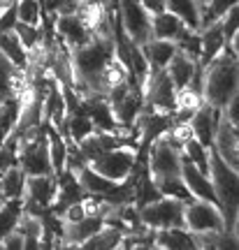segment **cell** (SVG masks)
I'll use <instances>...</instances> for the list:
<instances>
[{
  "label": "cell",
  "instance_id": "obj_8",
  "mask_svg": "<svg viewBox=\"0 0 239 250\" xmlns=\"http://www.w3.org/2000/svg\"><path fill=\"white\" fill-rule=\"evenodd\" d=\"M114 2V12L121 26H123L125 35L130 37V42L142 46L144 42L151 40V12L144 7L140 0H112Z\"/></svg>",
  "mask_w": 239,
  "mask_h": 250
},
{
  "label": "cell",
  "instance_id": "obj_13",
  "mask_svg": "<svg viewBox=\"0 0 239 250\" xmlns=\"http://www.w3.org/2000/svg\"><path fill=\"white\" fill-rule=\"evenodd\" d=\"M53 35L58 37V42H61L68 51H74V49H79V46L89 44L91 37H93V30H91L81 17L77 12H63V14H53Z\"/></svg>",
  "mask_w": 239,
  "mask_h": 250
},
{
  "label": "cell",
  "instance_id": "obj_32",
  "mask_svg": "<svg viewBox=\"0 0 239 250\" xmlns=\"http://www.w3.org/2000/svg\"><path fill=\"white\" fill-rule=\"evenodd\" d=\"M21 213H24V199H7L0 206V241L5 234H9L17 227Z\"/></svg>",
  "mask_w": 239,
  "mask_h": 250
},
{
  "label": "cell",
  "instance_id": "obj_20",
  "mask_svg": "<svg viewBox=\"0 0 239 250\" xmlns=\"http://www.w3.org/2000/svg\"><path fill=\"white\" fill-rule=\"evenodd\" d=\"M140 49H142L151 70H165L167 62L172 61V56L177 54V44L172 40H158V37H151Z\"/></svg>",
  "mask_w": 239,
  "mask_h": 250
},
{
  "label": "cell",
  "instance_id": "obj_3",
  "mask_svg": "<svg viewBox=\"0 0 239 250\" xmlns=\"http://www.w3.org/2000/svg\"><path fill=\"white\" fill-rule=\"evenodd\" d=\"M209 179H212L216 204L221 208L225 229L237 232V211H239V179L237 169L230 167L221 155L209 151Z\"/></svg>",
  "mask_w": 239,
  "mask_h": 250
},
{
  "label": "cell",
  "instance_id": "obj_37",
  "mask_svg": "<svg viewBox=\"0 0 239 250\" xmlns=\"http://www.w3.org/2000/svg\"><path fill=\"white\" fill-rule=\"evenodd\" d=\"M12 30L17 33V37L21 40V44L26 46L28 54H30V51H33V49H35V46L40 44V37H42V30H40V26H30V23L17 21Z\"/></svg>",
  "mask_w": 239,
  "mask_h": 250
},
{
  "label": "cell",
  "instance_id": "obj_15",
  "mask_svg": "<svg viewBox=\"0 0 239 250\" xmlns=\"http://www.w3.org/2000/svg\"><path fill=\"white\" fill-rule=\"evenodd\" d=\"M223 116V109H216L212 104L202 102L200 107L195 109L191 118H188V125H191V132L200 144H204L207 148H212L214 142V132H216V125Z\"/></svg>",
  "mask_w": 239,
  "mask_h": 250
},
{
  "label": "cell",
  "instance_id": "obj_4",
  "mask_svg": "<svg viewBox=\"0 0 239 250\" xmlns=\"http://www.w3.org/2000/svg\"><path fill=\"white\" fill-rule=\"evenodd\" d=\"M17 165L26 176H42L53 174L51 158H49V144H47V127L45 123L35 132L21 137L17 142Z\"/></svg>",
  "mask_w": 239,
  "mask_h": 250
},
{
  "label": "cell",
  "instance_id": "obj_27",
  "mask_svg": "<svg viewBox=\"0 0 239 250\" xmlns=\"http://www.w3.org/2000/svg\"><path fill=\"white\" fill-rule=\"evenodd\" d=\"M74 176H77V181H79V186L84 188V192H86V195L102 197V195H107L109 190H114L116 188V181L105 179L102 174H97L96 169H91L89 165H84Z\"/></svg>",
  "mask_w": 239,
  "mask_h": 250
},
{
  "label": "cell",
  "instance_id": "obj_22",
  "mask_svg": "<svg viewBox=\"0 0 239 250\" xmlns=\"http://www.w3.org/2000/svg\"><path fill=\"white\" fill-rule=\"evenodd\" d=\"M156 248L167 250H197L195 236L186 227H169V229H156Z\"/></svg>",
  "mask_w": 239,
  "mask_h": 250
},
{
  "label": "cell",
  "instance_id": "obj_43",
  "mask_svg": "<svg viewBox=\"0 0 239 250\" xmlns=\"http://www.w3.org/2000/svg\"><path fill=\"white\" fill-rule=\"evenodd\" d=\"M140 2L149 9L151 14H156V12H163V9H165V0H140Z\"/></svg>",
  "mask_w": 239,
  "mask_h": 250
},
{
  "label": "cell",
  "instance_id": "obj_46",
  "mask_svg": "<svg viewBox=\"0 0 239 250\" xmlns=\"http://www.w3.org/2000/svg\"><path fill=\"white\" fill-rule=\"evenodd\" d=\"M93 2H107V5H109V2H112V0H93Z\"/></svg>",
  "mask_w": 239,
  "mask_h": 250
},
{
  "label": "cell",
  "instance_id": "obj_36",
  "mask_svg": "<svg viewBox=\"0 0 239 250\" xmlns=\"http://www.w3.org/2000/svg\"><path fill=\"white\" fill-rule=\"evenodd\" d=\"M17 5V19L30 26H40L42 21V5L40 0H14Z\"/></svg>",
  "mask_w": 239,
  "mask_h": 250
},
{
  "label": "cell",
  "instance_id": "obj_24",
  "mask_svg": "<svg viewBox=\"0 0 239 250\" xmlns=\"http://www.w3.org/2000/svg\"><path fill=\"white\" fill-rule=\"evenodd\" d=\"M0 54L5 56L9 62H14L19 70L26 72L30 54L26 51V46L21 44V40L17 37L14 30H0Z\"/></svg>",
  "mask_w": 239,
  "mask_h": 250
},
{
  "label": "cell",
  "instance_id": "obj_11",
  "mask_svg": "<svg viewBox=\"0 0 239 250\" xmlns=\"http://www.w3.org/2000/svg\"><path fill=\"white\" fill-rule=\"evenodd\" d=\"M142 98L144 109L151 111H163V114H172L177 107V88L169 81L165 70H151L149 79L142 86Z\"/></svg>",
  "mask_w": 239,
  "mask_h": 250
},
{
  "label": "cell",
  "instance_id": "obj_25",
  "mask_svg": "<svg viewBox=\"0 0 239 250\" xmlns=\"http://www.w3.org/2000/svg\"><path fill=\"white\" fill-rule=\"evenodd\" d=\"M47 127V144H49V158H51V169L58 176L65 169V158H68V139L63 137L51 123L45 121Z\"/></svg>",
  "mask_w": 239,
  "mask_h": 250
},
{
  "label": "cell",
  "instance_id": "obj_21",
  "mask_svg": "<svg viewBox=\"0 0 239 250\" xmlns=\"http://www.w3.org/2000/svg\"><path fill=\"white\" fill-rule=\"evenodd\" d=\"M195 67H197V62L191 58V56H186L184 51H179L172 56V61L167 62V67H165V72H167L169 81L174 83V88L181 90L188 86V81L193 79L195 74Z\"/></svg>",
  "mask_w": 239,
  "mask_h": 250
},
{
  "label": "cell",
  "instance_id": "obj_35",
  "mask_svg": "<svg viewBox=\"0 0 239 250\" xmlns=\"http://www.w3.org/2000/svg\"><path fill=\"white\" fill-rule=\"evenodd\" d=\"M174 44H177L179 51H184V54L191 56L197 62V58H200V33L197 30L184 26L179 30V35L174 37Z\"/></svg>",
  "mask_w": 239,
  "mask_h": 250
},
{
  "label": "cell",
  "instance_id": "obj_34",
  "mask_svg": "<svg viewBox=\"0 0 239 250\" xmlns=\"http://www.w3.org/2000/svg\"><path fill=\"white\" fill-rule=\"evenodd\" d=\"M237 5V0H207V5L200 9V28L209 26L214 21H221L223 14Z\"/></svg>",
  "mask_w": 239,
  "mask_h": 250
},
{
  "label": "cell",
  "instance_id": "obj_17",
  "mask_svg": "<svg viewBox=\"0 0 239 250\" xmlns=\"http://www.w3.org/2000/svg\"><path fill=\"white\" fill-rule=\"evenodd\" d=\"M181 181H184V186L188 188V192H191L195 199H207V202H214V204H216V192H214L209 174H204V171L197 169L184 153H181Z\"/></svg>",
  "mask_w": 239,
  "mask_h": 250
},
{
  "label": "cell",
  "instance_id": "obj_44",
  "mask_svg": "<svg viewBox=\"0 0 239 250\" xmlns=\"http://www.w3.org/2000/svg\"><path fill=\"white\" fill-rule=\"evenodd\" d=\"M195 2H197V5H200V9H202L204 5H207V0H195Z\"/></svg>",
  "mask_w": 239,
  "mask_h": 250
},
{
  "label": "cell",
  "instance_id": "obj_26",
  "mask_svg": "<svg viewBox=\"0 0 239 250\" xmlns=\"http://www.w3.org/2000/svg\"><path fill=\"white\" fill-rule=\"evenodd\" d=\"M184 28L181 19L174 17L172 12L163 9V12H156L151 14V37H158V40H172L179 35V30Z\"/></svg>",
  "mask_w": 239,
  "mask_h": 250
},
{
  "label": "cell",
  "instance_id": "obj_19",
  "mask_svg": "<svg viewBox=\"0 0 239 250\" xmlns=\"http://www.w3.org/2000/svg\"><path fill=\"white\" fill-rule=\"evenodd\" d=\"M26 83H28L26 72L19 70L14 62H9L5 56L0 54V102L17 98Z\"/></svg>",
  "mask_w": 239,
  "mask_h": 250
},
{
  "label": "cell",
  "instance_id": "obj_14",
  "mask_svg": "<svg viewBox=\"0 0 239 250\" xmlns=\"http://www.w3.org/2000/svg\"><path fill=\"white\" fill-rule=\"evenodd\" d=\"M212 151L216 155H221L223 160L228 162L230 167L239 169V142H237V125H232L225 116H221L216 132H214Z\"/></svg>",
  "mask_w": 239,
  "mask_h": 250
},
{
  "label": "cell",
  "instance_id": "obj_9",
  "mask_svg": "<svg viewBox=\"0 0 239 250\" xmlns=\"http://www.w3.org/2000/svg\"><path fill=\"white\" fill-rule=\"evenodd\" d=\"M140 220L149 229H169L184 227V202L174 197H158L140 206Z\"/></svg>",
  "mask_w": 239,
  "mask_h": 250
},
{
  "label": "cell",
  "instance_id": "obj_5",
  "mask_svg": "<svg viewBox=\"0 0 239 250\" xmlns=\"http://www.w3.org/2000/svg\"><path fill=\"white\" fill-rule=\"evenodd\" d=\"M146 169L156 186L181 176V148L174 146L165 134L156 137L146 148Z\"/></svg>",
  "mask_w": 239,
  "mask_h": 250
},
{
  "label": "cell",
  "instance_id": "obj_10",
  "mask_svg": "<svg viewBox=\"0 0 239 250\" xmlns=\"http://www.w3.org/2000/svg\"><path fill=\"white\" fill-rule=\"evenodd\" d=\"M184 227L193 234L221 232L225 229V220L218 204L207 199H191L184 204Z\"/></svg>",
  "mask_w": 239,
  "mask_h": 250
},
{
  "label": "cell",
  "instance_id": "obj_38",
  "mask_svg": "<svg viewBox=\"0 0 239 250\" xmlns=\"http://www.w3.org/2000/svg\"><path fill=\"white\" fill-rule=\"evenodd\" d=\"M158 190H160V195H163V197H174V199H181L184 204H186V202H191V199H195V197L188 192V188L184 186L181 176L158 183Z\"/></svg>",
  "mask_w": 239,
  "mask_h": 250
},
{
  "label": "cell",
  "instance_id": "obj_12",
  "mask_svg": "<svg viewBox=\"0 0 239 250\" xmlns=\"http://www.w3.org/2000/svg\"><path fill=\"white\" fill-rule=\"evenodd\" d=\"M58 179L56 174H42V176H26V190H24V213L42 215L49 211L56 199Z\"/></svg>",
  "mask_w": 239,
  "mask_h": 250
},
{
  "label": "cell",
  "instance_id": "obj_45",
  "mask_svg": "<svg viewBox=\"0 0 239 250\" xmlns=\"http://www.w3.org/2000/svg\"><path fill=\"white\" fill-rule=\"evenodd\" d=\"M0 2H2V5H9V2H14V0H0Z\"/></svg>",
  "mask_w": 239,
  "mask_h": 250
},
{
  "label": "cell",
  "instance_id": "obj_18",
  "mask_svg": "<svg viewBox=\"0 0 239 250\" xmlns=\"http://www.w3.org/2000/svg\"><path fill=\"white\" fill-rule=\"evenodd\" d=\"M197 33H200V58H197V65H200V67H207V65L225 49L221 21H214L209 26L200 28Z\"/></svg>",
  "mask_w": 239,
  "mask_h": 250
},
{
  "label": "cell",
  "instance_id": "obj_16",
  "mask_svg": "<svg viewBox=\"0 0 239 250\" xmlns=\"http://www.w3.org/2000/svg\"><path fill=\"white\" fill-rule=\"evenodd\" d=\"M105 215L89 213L77 223H63V248H81V243L105 225Z\"/></svg>",
  "mask_w": 239,
  "mask_h": 250
},
{
  "label": "cell",
  "instance_id": "obj_41",
  "mask_svg": "<svg viewBox=\"0 0 239 250\" xmlns=\"http://www.w3.org/2000/svg\"><path fill=\"white\" fill-rule=\"evenodd\" d=\"M0 250H26L24 248V236H21V232H19L17 227H14L9 234L2 236V241H0Z\"/></svg>",
  "mask_w": 239,
  "mask_h": 250
},
{
  "label": "cell",
  "instance_id": "obj_29",
  "mask_svg": "<svg viewBox=\"0 0 239 250\" xmlns=\"http://www.w3.org/2000/svg\"><path fill=\"white\" fill-rule=\"evenodd\" d=\"M165 9L181 19V23L200 30V5L195 0H165Z\"/></svg>",
  "mask_w": 239,
  "mask_h": 250
},
{
  "label": "cell",
  "instance_id": "obj_33",
  "mask_svg": "<svg viewBox=\"0 0 239 250\" xmlns=\"http://www.w3.org/2000/svg\"><path fill=\"white\" fill-rule=\"evenodd\" d=\"M221 30L225 40V49L237 51V33H239V7H230L221 19Z\"/></svg>",
  "mask_w": 239,
  "mask_h": 250
},
{
  "label": "cell",
  "instance_id": "obj_31",
  "mask_svg": "<svg viewBox=\"0 0 239 250\" xmlns=\"http://www.w3.org/2000/svg\"><path fill=\"white\" fill-rule=\"evenodd\" d=\"M209 151H212V148H207V146L200 144L195 137H188L186 142L181 144V153L193 162L197 169L204 171V174H209Z\"/></svg>",
  "mask_w": 239,
  "mask_h": 250
},
{
  "label": "cell",
  "instance_id": "obj_40",
  "mask_svg": "<svg viewBox=\"0 0 239 250\" xmlns=\"http://www.w3.org/2000/svg\"><path fill=\"white\" fill-rule=\"evenodd\" d=\"M17 5L14 2H9L5 7L0 9V30H12L14 23H17Z\"/></svg>",
  "mask_w": 239,
  "mask_h": 250
},
{
  "label": "cell",
  "instance_id": "obj_42",
  "mask_svg": "<svg viewBox=\"0 0 239 250\" xmlns=\"http://www.w3.org/2000/svg\"><path fill=\"white\" fill-rule=\"evenodd\" d=\"M12 165H17V151H14L12 146H7V144H2V146H0V176H2Z\"/></svg>",
  "mask_w": 239,
  "mask_h": 250
},
{
  "label": "cell",
  "instance_id": "obj_2",
  "mask_svg": "<svg viewBox=\"0 0 239 250\" xmlns=\"http://www.w3.org/2000/svg\"><path fill=\"white\" fill-rule=\"evenodd\" d=\"M237 51L223 49L207 67H202V102L223 109L235 95H239Z\"/></svg>",
  "mask_w": 239,
  "mask_h": 250
},
{
  "label": "cell",
  "instance_id": "obj_28",
  "mask_svg": "<svg viewBox=\"0 0 239 250\" xmlns=\"http://www.w3.org/2000/svg\"><path fill=\"white\" fill-rule=\"evenodd\" d=\"M24 190H26V174L19 165H12L0 176V192L5 199H24Z\"/></svg>",
  "mask_w": 239,
  "mask_h": 250
},
{
  "label": "cell",
  "instance_id": "obj_6",
  "mask_svg": "<svg viewBox=\"0 0 239 250\" xmlns=\"http://www.w3.org/2000/svg\"><path fill=\"white\" fill-rule=\"evenodd\" d=\"M105 98L109 102V107H112L116 123L121 127H135V123H137V118H140L144 109V98L140 86L130 83V81L116 83L114 88H109Z\"/></svg>",
  "mask_w": 239,
  "mask_h": 250
},
{
  "label": "cell",
  "instance_id": "obj_23",
  "mask_svg": "<svg viewBox=\"0 0 239 250\" xmlns=\"http://www.w3.org/2000/svg\"><path fill=\"white\" fill-rule=\"evenodd\" d=\"M81 248L86 250H116L123 248V232L116 227V225L105 223L100 229H97L91 239L81 243Z\"/></svg>",
  "mask_w": 239,
  "mask_h": 250
},
{
  "label": "cell",
  "instance_id": "obj_7",
  "mask_svg": "<svg viewBox=\"0 0 239 250\" xmlns=\"http://www.w3.org/2000/svg\"><path fill=\"white\" fill-rule=\"evenodd\" d=\"M135 162H137V144H123V146H116V148L96 155L93 160H89V167L102 174L105 179L119 183L130 176Z\"/></svg>",
  "mask_w": 239,
  "mask_h": 250
},
{
  "label": "cell",
  "instance_id": "obj_30",
  "mask_svg": "<svg viewBox=\"0 0 239 250\" xmlns=\"http://www.w3.org/2000/svg\"><path fill=\"white\" fill-rule=\"evenodd\" d=\"M17 229L24 236V248H42V223L37 215L21 213L17 223Z\"/></svg>",
  "mask_w": 239,
  "mask_h": 250
},
{
  "label": "cell",
  "instance_id": "obj_39",
  "mask_svg": "<svg viewBox=\"0 0 239 250\" xmlns=\"http://www.w3.org/2000/svg\"><path fill=\"white\" fill-rule=\"evenodd\" d=\"M79 0H40V5L45 12L51 14H63V12H74Z\"/></svg>",
  "mask_w": 239,
  "mask_h": 250
},
{
  "label": "cell",
  "instance_id": "obj_1",
  "mask_svg": "<svg viewBox=\"0 0 239 250\" xmlns=\"http://www.w3.org/2000/svg\"><path fill=\"white\" fill-rule=\"evenodd\" d=\"M112 58H114V33H109V35L93 33L89 44L70 51L74 93H77L79 102L107 95L105 72Z\"/></svg>",
  "mask_w": 239,
  "mask_h": 250
}]
</instances>
